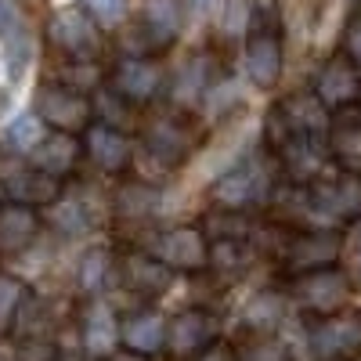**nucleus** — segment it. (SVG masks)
<instances>
[{
    "label": "nucleus",
    "mask_w": 361,
    "mask_h": 361,
    "mask_svg": "<svg viewBox=\"0 0 361 361\" xmlns=\"http://www.w3.org/2000/svg\"><path fill=\"white\" fill-rule=\"evenodd\" d=\"M279 166L267 152L253 156V159H238L231 170H224L214 185H209V202L214 209H231V214H250V209H260L271 202L279 180Z\"/></svg>",
    "instance_id": "f257e3e1"
},
{
    "label": "nucleus",
    "mask_w": 361,
    "mask_h": 361,
    "mask_svg": "<svg viewBox=\"0 0 361 361\" xmlns=\"http://www.w3.org/2000/svg\"><path fill=\"white\" fill-rule=\"evenodd\" d=\"M311 221L314 228H340L361 221V173L350 170H329L318 180L304 185Z\"/></svg>",
    "instance_id": "f03ea898"
},
{
    "label": "nucleus",
    "mask_w": 361,
    "mask_h": 361,
    "mask_svg": "<svg viewBox=\"0 0 361 361\" xmlns=\"http://www.w3.org/2000/svg\"><path fill=\"white\" fill-rule=\"evenodd\" d=\"M275 257L286 271V279L307 275V271L340 264L343 238L333 228H282V238L275 243Z\"/></svg>",
    "instance_id": "7ed1b4c3"
},
{
    "label": "nucleus",
    "mask_w": 361,
    "mask_h": 361,
    "mask_svg": "<svg viewBox=\"0 0 361 361\" xmlns=\"http://www.w3.org/2000/svg\"><path fill=\"white\" fill-rule=\"evenodd\" d=\"M44 37H47V47L62 58V62H98L102 51H105L102 25L80 4L58 8L44 25Z\"/></svg>",
    "instance_id": "20e7f679"
},
{
    "label": "nucleus",
    "mask_w": 361,
    "mask_h": 361,
    "mask_svg": "<svg viewBox=\"0 0 361 361\" xmlns=\"http://www.w3.org/2000/svg\"><path fill=\"white\" fill-rule=\"evenodd\" d=\"M33 112L40 116V123L47 130L76 134V137H83V130L94 123V102H90L83 90L66 87L62 80H44L37 87Z\"/></svg>",
    "instance_id": "39448f33"
},
{
    "label": "nucleus",
    "mask_w": 361,
    "mask_h": 361,
    "mask_svg": "<svg viewBox=\"0 0 361 361\" xmlns=\"http://www.w3.org/2000/svg\"><path fill=\"white\" fill-rule=\"evenodd\" d=\"M141 145H145V152L152 156L163 170H177V166H185L195 152V145H199V134H195V119L188 112H163L156 119H148V123L141 127Z\"/></svg>",
    "instance_id": "423d86ee"
},
{
    "label": "nucleus",
    "mask_w": 361,
    "mask_h": 361,
    "mask_svg": "<svg viewBox=\"0 0 361 361\" xmlns=\"http://www.w3.org/2000/svg\"><path fill=\"white\" fill-rule=\"evenodd\" d=\"M180 22H185V4L180 0H141L137 22L127 33V44H130L127 54H137V58L163 54L177 40Z\"/></svg>",
    "instance_id": "0eeeda50"
},
{
    "label": "nucleus",
    "mask_w": 361,
    "mask_h": 361,
    "mask_svg": "<svg viewBox=\"0 0 361 361\" xmlns=\"http://www.w3.org/2000/svg\"><path fill=\"white\" fill-rule=\"evenodd\" d=\"M289 300H296L311 318H325V314H336L343 311L347 296H350V275L333 264V267H318V271H307V275H293L286 279V289H282Z\"/></svg>",
    "instance_id": "6e6552de"
},
{
    "label": "nucleus",
    "mask_w": 361,
    "mask_h": 361,
    "mask_svg": "<svg viewBox=\"0 0 361 361\" xmlns=\"http://www.w3.org/2000/svg\"><path fill=\"white\" fill-rule=\"evenodd\" d=\"M166 66L159 58H137V54H123L119 62L109 69L105 87L112 94H119L130 109H145L152 105L163 90H166Z\"/></svg>",
    "instance_id": "1a4fd4ad"
},
{
    "label": "nucleus",
    "mask_w": 361,
    "mask_h": 361,
    "mask_svg": "<svg viewBox=\"0 0 361 361\" xmlns=\"http://www.w3.org/2000/svg\"><path fill=\"white\" fill-rule=\"evenodd\" d=\"M311 361H350L361 357V314L336 311L325 318H311L307 325Z\"/></svg>",
    "instance_id": "9d476101"
},
{
    "label": "nucleus",
    "mask_w": 361,
    "mask_h": 361,
    "mask_svg": "<svg viewBox=\"0 0 361 361\" xmlns=\"http://www.w3.org/2000/svg\"><path fill=\"white\" fill-rule=\"evenodd\" d=\"M221 340V314L209 307H185L166 325V357L170 361H192L209 343Z\"/></svg>",
    "instance_id": "9b49d317"
},
{
    "label": "nucleus",
    "mask_w": 361,
    "mask_h": 361,
    "mask_svg": "<svg viewBox=\"0 0 361 361\" xmlns=\"http://www.w3.org/2000/svg\"><path fill=\"white\" fill-rule=\"evenodd\" d=\"M156 260H163L170 271H180V275H199V271L209 267V238L199 224H177L156 235L152 243Z\"/></svg>",
    "instance_id": "f8f14e48"
},
{
    "label": "nucleus",
    "mask_w": 361,
    "mask_h": 361,
    "mask_svg": "<svg viewBox=\"0 0 361 361\" xmlns=\"http://www.w3.org/2000/svg\"><path fill=\"white\" fill-rule=\"evenodd\" d=\"M83 156L94 163L102 173H109V177H130V170H134V137L127 134V130H116V127H109V123H90L87 130H83Z\"/></svg>",
    "instance_id": "ddd939ff"
},
{
    "label": "nucleus",
    "mask_w": 361,
    "mask_h": 361,
    "mask_svg": "<svg viewBox=\"0 0 361 361\" xmlns=\"http://www.w3.org/2000/svg\"><path fill=\"white\" fill-rule=\"evenodd\" d=\"M286 73V40L279 29H250L246 37V76L260 90H275Z\"/></svg>",
    "instance_id": "4468645a"
},
{
    "label": "nucleus",
    "mask_w": 361,
    "mask_h": 361,
    "mask_svg": "<svg viewBox=\"0 0 361 361\" xmlns=\"http://www.w3.org/2000/svg\"><path fill=\"white\" fill-rule=\"evenodd\" d=\"M311 90L322 98V105H325L329 112H340V109H347V105H357V102H361V69L350 62L343 51H336V54L318 69Z\"/></svg>",
    "instance_id": "2eb2a0df"
},
{
    "label": "nucleus",
    "mask_w": 361,
    "mask_h": 361,
    "mask_svg": "<svg viewBox=\"0 0 361 361\" xmlns=\"http://www.w3.org/2000/svg\"><path fill=\"white\" fill-rule=\"evenodd\" d=\"M214 87V58L206 51L199 54H188L170 76H166V94H170V105L177 112H195V105L209 94Z\"/></svg>",
    "instance_id": "dca6fc26"
},
{
    "label": "nucleus",
    "mask_w": 361,
    "mask_h": 361,
    "mask_svg": "<svg viewBox=\"0 0 361 361\" xmlns=\"http://www.w3.org/2000/svg\"><path fill=\"white\" fill-rule=\"evenodd\" d=\"M166 325L170 318L159 307H134L119 318V343L130 354H163L166 350Z\"/></svg>",
    "instance_id": "f3484780"
},
{
    "label": "nucleus",
    "mask_w": 361,
    "mask_h": 361,
    "mask_svg": "<svg viewBox=\"0 0 361 361\" xmlns=\"http://www.w3.org/2000/svg\"><path fill=\"white\" fill-rule=\"evenodd\" d=\"M119 282H123V289H130L145 300H159L173 286V271L163 260H156L152 253L130 250L123 260H119Z\"/></svg>",
    "instance_id": "a211bd4d"
},
{
    "label": "nucleus",
    "mask_w": 361,
    "mask_h": 361,
    "mask_svg": "<svg viewBox=\"0 0 361 361\" xmlns=\"http://www.w3.org/2000/svg\"><path fill=\"white\" fill-rule=\"evenodd\" d=\"M80 156H83V141L76 134H58V130H47L44 141L29 152V166L47 173V177H58V180H69L80 166Z\"/></svg>",
    "instance_id": "6ab92c4d"
},
{
    "label": "nucleus",
    "mask_w": 361,
    "mask_h": 361,
    "mask_svg": "<svg viewBox=\"0 0 361 361\" xmlns=\"http://www.w3.org/2000/svg\"><path fill=\"white\" fill-rule=\"evenodd\" d=\"M329 156L340 170L361 173V102L333 112L329 123Z\"/></svg>",
    "instance_id": "aec40b11"
},
{
    "label": "nucleus",
    "mask_w": 361,
    "mask_h": 361,
    "mask_svg": "<svg viewBox=\"0 0 361 361\" xmlns=\"http://www.w3.org/2000/svg\"><path fill=\"white\" fill-rule=\"evenodd\" d=\"M279 116L296 130V134H307V137H325L329 141V123H333V112L322 105V98L314 90H293L282 102H275Z\"/></svg>",
    "instance_id": "412c9836"
},
{
    "label": "nucleus",
    "mask_w": 361,
    "mask_h": 361,
    "mask_svg": "<svg viewBox=\"0 0 361 361\" xmlns=\"http://www.w3.org/2000/svg\"><path fill=\"white\" fill-rule=\"evenodd\" d=\"M159 202H163V188L159 185L141 180V177H123L112 188V217L127 221V224H141V221H148L156 214Z\"/></svg>",
    "instance_id": "4be33fe9"
},
{
    "label": "nucleus",
    "mask_w": 361,
    "mask_h": 361,
    "mask_svg": "<svg viewBox=\"0 0 361 361\" xmlns=\"http://www.w3.org/2000/svg\"><path fill=\"white\" fill-rule=\"evenodd\" d=\"M119 340V318L112 314V307L102 296H87V304L80 311V347L94 357L112 354L109 343Z\"/></svg>",
    "instance_id": "5701e85b"
},
{
    "label": "nucleus",
    "mask_w": 361,
    "mask_h": 361,
    "mask_svg": "<svg viewBox=\"0 0 361 361\" xmlns=\"http://www.w3.org/2000/svg\"><path fill=\"white\" fill-rule=\"evenodd\" d=\"M4 192L11 195V202L44 209V206H54L58 199L66 195V180L47 177V173H40V170H33V166H25V170L4 177Z\"/></svg>",
    "instance_id": "b1692460"
},
{
    "label": "nucleus",
    "mask_w": 361,
    "mask_h": 361,
    "mask_svg": "<svg viewBox=\"0 0 361 361\" xmlns=\"http://www.w3.org/2000/svg\"><path fill=\"white\" fill-rule=\"evenodd\" d=\"M44 228L40 209L22 206V202H4L0 206V253H22L25 246L37 243V235Z\"/></svg>",
    "instance_id": "393cba45"
},
{
    "label": "nucleus",
    "mask_w": 361,
    "mask_h": 361,
    "mask_svg": "<svg viewBox=\"0 0 361 361\" xmlns=\"http://www.w3.org/2000/svg\"><path fill=\"white\" fill-rule=\"evenodd\" d=\"M253 260V243L246 238H217L209 243V267L206 271H217L224 279H238Z\"/></svg>",
    "instance_id": "a878e982"
},
{
    "label": "nucleus",
    "mask_w": 361,
    "mask_h": 361,
    "mask_svg": "<svg viewBox=\"0 0 361 361\" xmlns=\"http://www.w3.org/2000/svg\"><path fill=\"white\" fill-rule=\"evenodd\" d=\"M112 275V253L105 246H90L80 253V264H76V286L83 296H102L105 282Z\"/></svg>",
    "instance_id": "bb28decb"
},
{
    "label": "nucleus",
    "mask_w": 361,
    "mask_h": 361,
    "mask_svg": "<svg viewBox=\"0 0 361 361\" xmlns=\"http://www.w3.org/2000/svg\"><path fill=\"white\" fill-rule=\"evenodd\" d=\"M286 314V293H257L253 304L246 307V329L253 336H275V329L282 325Z\"/></svg>",
    "instance_id": "cd10ccee"
},
{
    "label": "nucleus",
    "mask_w": 361,
    "mask_h": 361,
    "mask_svg": "<svg viewBox=\"0 0 361 361\" xmlns=\"http://www.w3.org/2000/svg\"><path fill=\"white\" fill-rule=\"evenodd\" d=\"M29 296H33V289H29L18 275L0 271V336L15 333V322H18L22 307L29 304Z\"/></svg>",
    "instance_id": "c85d7f7f"
},
{
    "label": "nucleus",
    "mask_w": 361,
    "mask_h": 361,
    "mask_svg": "<svg viewBox=\"0 0 361 361\" xmlns=\"http://www.w3.org/2000/svg\"><path fill=\"white\" fill-rule=\"evenodd\" d=\"M44 123H40V116L37 112H25V116H18V119H11L8 123V130H4V145L11 148V152H18V156H29L33 148L44 141Z\"/></svg>",
    "instance_id": "c756f323"
},
{
    "label": "nucleus",
    "mask_w": 361,
    "mask_h": 361,
    "mask_svg": "<svg viewBox=\"0 0 361 361\" xmlns=\"http://www.w3.org/2000/svg\"><path fill=\"white\" fill-rule=\"evenodd\" d=\"M47 209H51V214H47V224H51L58 235L76 238V235L90 231V214H87L83 202H66V199H58V202L47 206Z\"/></svg>",
    "instance_id": "7c9ffc66"
},
{
    "label": "nucleus",
    "mask_w": 361,
    "mask_h": 361,
    "mask_svg": "<svg viewBox=\"0 0 361 361\" xmlns=\"http://www.w3.org/2000/svg\"><path fill=\"white\" fill-rule=\"evenodd\" d=\"M217 25H221V37H224V40L250 37V25H253V0H224Z\"/></svg>",
    "instance_id": "2f4dec72"
},
{
    "label": "nucleus",
    "mask_w": 361,
    "mask_h": 361,
    "mask_svg": "<svg viewBox=\"0 0 361 361\" xmlns=\"http://www.w3.org/2000/svg\"><path fill=\"white\" fill-rule=\"evenodd\" d=\"M90 102H94V116L102 112L98 123H109V127H116V130H127V134H130V127H134L130 119H134L137 109H130L119 94H112L109 87H102V94H98V98H90Z\"/></svg>",
    "instance_id": "473e14b6"
},
{
    "label": "nucleus",
    "mask_w": 361,
    "mask_h": 361,
    "mask_svg": "<svg viewBox=\"0 0 361 361\" xmlns=\"http://www.w3.org/2000/svg\"><path fill=\"white\" fill-rule=\"evenodd\" d=\"M80 8L98 25H119L127 18V0H80Z\"/></svg>",
    "instance_id": "72a5a7b5"
},
{
    "label": "nucleus",
    "mask_w": 361,
    "mask_h": 361,
    "mask_svg": "<svg viewBox=\"0 0 361 361\" xmlns=\"http://www.w3.org/2000/svg\"><path fill=\"white\" fill-rule=\"evenodd\" d=\"M246 361H293V357H289V350L279 336H253V347H250Z\"/></svg>",
    "instance_id": "f704fd0d"
},
{
    "label": "nucleus",
    "mask_w": 361,
    "mask_h": 361,
    "mask_svg": "<svg viewBox=\"0 0 361 361\" xmlns=\"http://www.w3.org/2000/svg\"><path fill=\"white\" fill-rule=\"evenodd\" d=\"M350 62L361 69V8L347 18V25H343V47H340Z\"/></svg>",
    "instance_id": "c9c22d12"
},
{
    "label": "nucleus",
    "mask_w": 361,
    "mask_h": 361,
    "mask_svg": "<svg viewBox=\"0 0 361 361\" xmlns=\"http://www.w3.org/2000/svg\"><path fill=\"white\" fill-rule=\"evenodd\" d=\"M15 33H22V15L15 0H0V40H11Z\"/></svg>",
    "instance_id": "e433bc0d"
},
{
    "label": "nucleus",
    "mask_w": 361,
    "mask_h": 361,
    "mask_svg": "<svg viewBox=\"0 0 361 361\" xmlns=\"http://www.w3.org/2000/svg\"><path fill=\"white\" fill-rule=\"evenodd\" d=\"M192 361H238V350L228 340H217V343H209L202 354H195Z\"/></svg>",
    "instance_id": "4c0bfd02"
},
{
    "label": "nucleus",
    "mask_w": 361,
    "mask_h": 361,
    "mask_svg": "<svg viewBox=\"0 0 361 361\" xmlns=\"http://www.w3.org/2000/svg\"><path fill=\"white\" fill-rule=\"evenodd\" d=\"M347 253H350V267H354V275H357V282H361V221H357V224H354V231H350Z\"/></svg>",
    "instance_id": "58836bf2"
},
{
    "label": "nucleus",
    "mask_w": 361,
    "mask_h": 361,
    "mask_svg": "<svg viewBox=\"0 0 361 361\" xmlns=\"http://www.w3.org/2000/svg\"><path fill=\"white\" fill-rule=\"evenodd\" d=\"M98 361H148L145 354H130V350H116V354H105Z\"/></svg>",
    "instance_id": "ea45409f"
},
{
    "label": "nucleus",
    "mask_w": 361,
    "mask_h": 361,
    "mask_svg": "<svg viewBox=\"0 0 361 361\" xmlns=\"http://www.w3.org/2000/svg\"><path fill=\"white\" fill-rule=\"evenodd\" d=\"M185 4H188V8H195V11H202V8L209 4V0H185Z\"/></svg>",
    "instance_id": "a19ab883"
},
{
    "label": "nucleus",
    "mask_w": 361,
    "mask_h": 361,
    "mask_svg": "<svg viewBox=\"0 0 361 361\" xmlns=\"http://www.w3.org/2000/svg\"><path fill=\"white\" fill-rule=\"evenodd\" d=\"M350 361H361V357H350Z\"/></svg>",
    "instance_id": "79ce46f5"
}]
</instances>
